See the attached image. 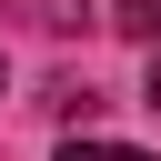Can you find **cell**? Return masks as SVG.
Instances as JSON below:
<instances>
[{"instance_id": "obj_1", "label": "cell", "mask_w": 161, "mask_h": 161, "mask_svg": "<svg viewBox=\"0 0 161 161\" xmlns=\"http://www.w3.org/2000/svg\"><path fill=\"white\" fill-rule=\"evenodd\" d=\"M111 30H121V40H161V0H121Z\"/></svg>"}, {"instance_id": "obj_2", "label": "cell", "mask_w": 161, "mask_h": 161, "mask_svg": "<svg viewBox=\"0 0 161 161\" xmlns=\"http://www.w3.org/2000/svg\"><path fill=\"white\" fill-rule=\"evenodd\" d=\"M60 161H151V151H131V141H60Z\"/></svg>"}, {"instance_id": "obj_3", "label": "cell", "mask_w": 161, "mask_h": 161, "mask_svg": "<svg viewBox=\"0 0 161 161\" xmlns=\"http://www.w3.org/2000/svg\"><path fill=\"white\" fill-rule=\"evenodd\" d=\"M151 111H161V60H151Z\"/></svg>"}]
</instances>
